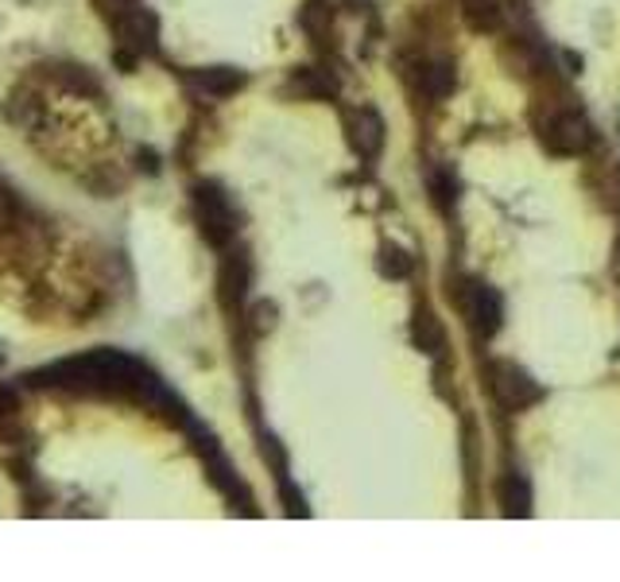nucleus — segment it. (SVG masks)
<instances>
[{
  "mask_svg": "<svg viewBox=\"0 0 620 582\" xmlns=\"http://www.w3.org/2000/svg\"><path fill=\"white\" fill-rule=\"evenodd\" d=\"M190 202H195L198 230H202V238L210 245L225 249L229 241L237 238V213H233V202H229V195L218 183H195L190 187Z\"/></svg>",
  "mask_w": 620,
  "mask_h": 582,
  "instance_id": "f257e3e1",
  "label": "nucleus"
},
{
  "mask_svg": "<svg viewBox=\"0 0 620 582\" xmlns=\"http://www.w3.org/2000/svg\"><path fill=\"white\" fill-rule=\"evenodd\" d=\"M489 393L505 411H528L531 404L543 400V388L528 370L512 365V361H497L489 365Z\"/></svg>",
  "mask_w": 620,
  "mask_h": 582,
  "instance_id": "f03ea898",
  "label": "nucleus"
},
{
  "mask_svg": "<svg viewBox=\"0 0 620 582\" xmlns=\"http://www.w3.org/2000/svg\"><path fill=\"white\" fill-rule=\"evenodd\" d=\"M543 140H547V149L558 152V156H586L597 144V132L582 109H566V113H555L543 124Z\"/></svg>",
  "mask_w": 620,
  "mask_h": 582,
  "instance_id": "7ed1b4c3",
  "label": "nucleus"
},
{
  "mask_svg": "<svg viewBox=\"0 0 620 582\" xmlns=\"http://www.w3.org/2000/svg\"><path fill=\"white\" fill-rule=\"evenodd\" d=\"M462 307H465V315H469V322H474V330L481 338H492L500 330V322H505V304H500V296L492 292L489 284H477V279L465 284Z\"/></svg>",
  "mask_w": 620,
  "mask_h": 582,
  "instance_id": "20e7f679",
  "label": "nucleus"
},
{
  "mask_svg": "<svg viewBox=\"0 0 620 582\" xmlns=\"http://www.w3.org/2000/svg\"><path fill=\"white\" fill-rule=\"evenodd\" d=\"M117 35H121L124 47L136 51V55H152L155 51V17L144 9H124L121 17H117Z\"/></svg>",
  "mask_w": 620,
  "mask_h": 582,
  "instance_id": "39448f33",
  "label": "nucleus"
},
{
  "mask_svg": "<svg viewBox=\"0 0 620 582\" xmlns=\"http://www.w3.org/2000/svg\"><path fill=\"white\" fill-rule=\"evenodd\" d=\"M462 20L474 28V32L497 35L508 28L512 9H508V0H462Z\"/></svg>",
  "mask_w": 620,
  "mask_h": 582,
  "instance_id": "423d86ee",
  "label": "nucleus"
},
{
  "mask_svg": "<svg viewBox=\"0 0 620 582\" xmlns=\"http://www.w3.org/2000/svg\"><path fill=\"white\" fill-rule=\"evenodd\" d=\"M218 287H221V304L229 307V311H237L241 304H245L248 296V264L245 256H225L221 261V276H218Z\"/></svg>",
  "mask_w": 620,
  "mask_h": 582,
  "instance_id": "0eeeda50",
  "label": "nucleus"
},
{
  "mask_svg": "<svg viewBox=\"0 0 620 582\" xmlns=\"http://www.w3.org/2000/svg\"><path fill=\"white\" fill-rule=\"evenodd\" d=\"M416 83L431 101H442V98H450V94H454L457 78H454V66H450L446 58H427V63H419Z\"/></svg>",
  "mask_w": 620,
  "mask_h": 582,
  "instance_id": "6e6552de",
  "label": "nucleus"
},
{
  "mask_svg": "<svg viewBox=\"0 0 620 582\" xmlns=\"http://www.w3.org/2000/svg\"><path fill=\"white\" fill-rule=\"evenodd\" d=\"M353 149H357L365 160H373L376 152L384 149V121L376 109H361V113H353Z\"/></svg>",
  "mask_w": 620,
  "mask_h": 582,
  "instance_id": "1a4fd4ad",
  "label": "nucleus"
},
{
  "mask_svg": "<svg viewBox=\"0 0 620 582\" xmlns=\"http://www.w3.org/2000/svg\"><path fill=\"white\" fill-rule=\"evenodd\" d=\"M195 83L202 86L210 98H229V94H237L241 86H245V75L233 70V66H206V70L195 75Z\"/></svg>",
  "mask_w": 620,
  "mask_h": 582,
  "instance_id": "9d476101",
  "label": "nucleus"
},
{
  "mask_svg": "<svg viewBox=\"0 0 620 582\" xmlns=\"http://www.w3.org/2000/svg\"><path fill=\"white\" fill-rule=\"evenodd\" d=\"M500 505H505V513L512 520L531 517V485H528V477L508 474L505 482H500Z\"/></svg>",
  "mask_w": 620,
  "mask_h": 582,
  "instance_id": "9b49d317",
  "label": "nucleus"
},
{
  "mask_svg": "<svg viewBox=\"0 0 620 582\" xmlns=\"http://www.w3.org/2000/svg\"><path fill=\"white\" fill-rule=\"evenodd\" d=\"M411 338H416V345L423 353H439L442 350V327L434 322L431 311H423V307H419L416 322H411Z\"/></svg>",
  "mask_w": 620,
  "mask_h": 582,
  "instance_id": "f8f14e48",
  "label": "nucleus"
},
{
  "mask_svg": "<svg viewBox=\"0 0 620 582\" xmlns=\"http://www.w3.org/2000/svg\"><path fill=\"white\" fill-rule=\"evenodd\" d=\"M427 187H431V198L439 202V210H450L457 198V179L450 167H431V175H427Z\"/></svg>",
  "mask_w": 620,
  "mask_h": 582,
  "instance_id": "ddd939ff",
  "label": "nucleus"
},
{
  "mask_svg": "<svg viewBox=\"0 0 620 582\" xmlns=\"http://www.w3.org/2000/svg\"><path fill=\"white\" fill-rule=\"evenodd\" d=\"M376 268H380V276H388V279H403V276H411V256L403 253L400 245H380Z\"/></svg>",
  "mask_w": 620,
  "mask_h": 582,
  "instance_id": "4468645a",
  "label": "nucleus"
},
{
  "mask_svg": "<svg viewBox=\"0 0 620 582\" xmlns=\"http://www.w3.org/2000/svg\"><path fill=\"white\" fill-rule=\"evenodd\" d=\"M16 411H20V393L12 385H0V424L16 419Z\"/></svg>",
  "mask_w": 620,
  "mask_h": 582,
  "instance_id": "2eb2a0df",
  "label": "nucleus"
},
{
  "mask_svg": "<svg viewBox=\"0 0 620 582\" xmlns=\"http://www.w3.org/2000/svg\"><path fill=\"white\" fill-rule=\"evenodd\" d=\"M16 218H20V210H16V198H12L9 190L0 187V233H4V230H12V226H16Z\"/></svg>",
  "mask_w": 620,
  "mask_h": 582,
  "instance_id": "dca6fc26",
  "label": "nucleus"
},
{
  "mask_svg": "<svg viewBox=\"0 0 620 582\" xmlns=\"http://www.w3.org/2000/svg\"><path fill=\"white\" fill-rule=\"evenodd\" d=\"M272 319H276V307H272V304L256 307V334H264V330L272 327Z\"/></svg>",
  "mask_w": 620,
  "mask_h": 582,
  "instance_id": "f3484780",
  "label": "nucleus"
},
{
  "mask_svg": "<svg viewBox=\"0 0 620 582\" xmlns=\"http://www.w3.org/2000/svg\"><path fill=\"white\" fill-rule=\"evenodd\" d=\"M113 4H117V12H124V9H136L140 0H113Z\"/></svg>",
  "mask_w": 620,
  "mask_h": 582,
  "instance_id": "a211bd4d",
  "label": "nucleus"
}]
</instances>
